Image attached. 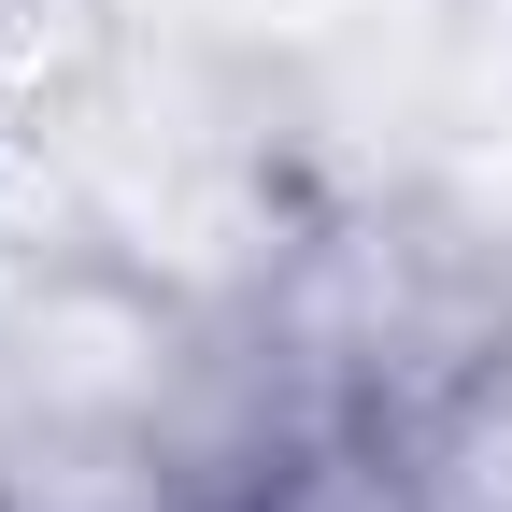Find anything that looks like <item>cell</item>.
I'll return each instance as SVG.
<instances>
[{
  "instance_id": "cell-1",
  "label": "cell",
  "mask_w": 512,
  "mask_h": 512,
  "mask_svg": "<svg viewBox=\"0 0 512 512\" xmlns=\"http://www.w3.org/2000/svg\"><path fill=\"white\" fill-rule=\"evenodd\" d=\"M399 441H413V498L427 512H512V342L456 356L399 413Z\"/></svg>"
}]
</instances>
